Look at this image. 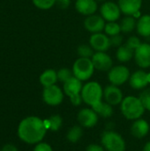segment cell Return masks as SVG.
Listing matches in <instances>:
<instances>
[{"instance_id": "42", "label": "cell", "mask_w": 150, "mask_h": 151, "mask_svg": "<svg viewBox=\"0 0 150 151\" xmlns=\"http://www.w3.org/2000/svg\"><path fill=\"white\" fill-rule=\"evenodd\" d=\"M0 151H1V150H0Z\"/></svg>"}, {"instance_id": "6", "label": "cell", "mask_w": 150, "mask_h": 151, "mask_svg": "<svg viewBox=\"0 0 150 151\" xmlns=\"http://www.w3.org/2000/svg\"><path fill=\"white\" fill-rule=\"evenodd\" d=\"M131 76L130 70L124 65H113L112 68L108 72V80L111 84L115 86H122L129 81Z\"/></svg>"}, {"instance_id": "22", "label": "cell", "mask_w": 150, "mask_h": 151, "mask_svg": "<svg viewBox=\"0 0 150 151\" xmlns=\"http://www.w3.org/2000/svg\"><path fill=\"white\" fill-rule=\"evenodd\" d=\"M97 114L99 117L107 119L112 116L113 114V108L112 105H111L110 104H108L107 102H101L99 104H97L96 105H95L94 107H91Z\"/></svg>"}, {"instance_id": "34", "label": "cell", "mask_w": 150, "mask_h": 151, "mask_svg": "<svg viewBox=\"0 0 150 151\" xmlns=\"http://www.w3.org/2000/svg\"><path fill=\"white\" fill-rule=\"evenodd\" d=\"M34 151H53L51 146L46 142H39L35 145Z\"/></svg>"}, {"instance_id": "8", "label": "cell", "mask_w": 150, "mask_h": 151, "mask_svg": "<svg viewBox=\"0 0 150 151\" xmlns=\"http://www.w3.org/2000/svg\"><path fill=\"white\" fill-rule=\"evenodd\" d=\"M121 10L118 3L112 1H106L100 6V15L104 19L106 22L118 21L121 17Z\"/></svg>"}, {"instance_id": "4", "label": "cell", "mask_w": 150, "mask_h": 151, "mask_svg": "<svg viewBox=\"0 0 150 151\" xmlns=\"http://www.w3.org/2000/svg\"><path fill=\"white\" fill-rule=\"evenodd\" d=\"M73 76L81 81H87L94 75L95 71L91 58H78L72 67Z\"/></svg>"}, {"instance_id": "40", "label": "cell", "mask_w": 150, "mask_h": 151, "mask_svg": "<svg viewBox=\"0 0 150 151\" xmlns=\"http://www.w3.org/2000/svg\"><path fill=\"white\" fill-rule=\"evenodd\" d=\"M95 1H97L98 3H99V2H102V3H103V2H106V1H108V0H95Z\"/></svg>"}, {"instance_id": "25", "label": "cell", "mask_w": 150, "mask_h": 151, "mask_svg": "<svg viewBox=\"0 0 150 151\" xmlns=\"http://www.w3.org/2000/svg\"><path fill=\"white\" fill-rule=\"evenodd\" d=\"M45 126L48 130H51L53 132H57L60 129L63 124V119L60 115L55 114L50 116L48 119L44 120Z\"/></svg>"}, {"instance_id": "39", "label": "cell", "mask_w": 150, "mask_h": 151, "mask_svg": "<svg viewBox=\"0 0 150 151\" xmlns=\"http://www.w3.org/2000/svg\"><path fill=\"white\" fill-rule=\"evenodd\" d=\"M142 151H150V142H147V143L145 144V146H144L143 150Z\"/></svg>"}, {"instance_id": "19", "label": "cell", "mask_w": 150, "mask_h": 151, "mask_svg": "<svg viewBox=\"0 0 150 151\" xmlns=\"http://www.w3.org/2000/svg\"><path fill=\"white\" fill-rule=\"evenodd\" d=\"M149 124L147 120L143 119H138L133 121L131 127V133L135 138L141 139L149 134Z\"/></svg>"}, {"instance_id": "17", "label": "cell", "mask_w": 150, "mask_h": 151, "mask_svg": "<svg viewBox=\"0 0 150 151\" xmlns=\"http://www.w3.org/2000/svg\"><path fill=\"white\" fill-rule=\"evenodd\" d=\"M118 4L125 16H134L142 7V0H118Z\"/></svg>"}, {"instance_id": "35", "label": "cell", "mask_w": 150, "mask_h": 151, "mask_svg": "<svg viewBox=\"0 0 150 151\" xmlns=\"http://www.w3.org/2000/svg\"><path fill=\"white\" fill-rule=\"evenodd\" d=\"M72 0H56V5L60 9H67L70 7Z\"/></svg>"}, {"instance_id": "2", "label": "cell", "mask_w": 150, "mask_h": 151, "mask_svg": "<svg viewBox=\"0 0 150 151\" xmlns=\"http://www.w3.org/2000/svg\"><path fill=\"white\" fill-rule=\"evenodd\" d=\"M120 110L123 116L129 120H136L141 119L145 112V108L140 99L133 96L124 97L120 104Z\"/></svg>"}, {"instance_id": "30", "label": "cell", "mask_w": 150, "mask_h": 151, "mask_svg": "<svg viewBox=\"0 0 150 151\" xmlns=\"http://www.w3.org/2000/svg\"><path fill=\"white\" fill-rule=\"evenodd\" d=\"M57 79L62 83L65 82L66 81H68L70 78H72L73 76L72 70L70 68H67V67L60 68L59 70L57 71Z\"/></svg>"}, {"instance_id": "11", "label": "cell", "mask_w": 150, "mask_h": 151, "mask_svg": "<svg viewBox=\"0 0 150 151\" xmlns=\"http://www.w3.org/2000/svg\"><path fill=\"white\" fill-rule=\"evenodd\" d=\"M135 63L141 69L150 67V43L142 42L135 50L133 54Z\"/></svg>"}, {"instance_id": "9", "label": "cell", "mask_w": 150, "mask_h": 151, "mask_svg": "<svg viewBox=\"0 0 150 151\" xmlns=\"http://www.w3.org/2000/svg\"><path fill=\"white\" fill-rule=\"evenodd\" d=\"M91 60L95 69L100 72H109L113 66V60L107 51H95Z\"/></svg>"}, {"instance_id": "10", "label": "cell", "mask_w": 150, "mask_h": 151, "mask_svg": "<svg viewBox=\"0 0 150 151\" xmlns=\"http://www.w3.org/2000/svg\"><path fill=\"white\" fill-rule=\"evenodd\" d=\"M77 119L80 126L82 127L91 128L95 127L98 123L99 116L92 108H83L79 111Z\"/></svg>"}, {"instance_id": "37", "label": "cell", "mask_w": 150, "mask_h": 151, "mask_svg": "<svg viewBox=\"0 0 150 151\" xmlns=\"http://www.w3.org/2000/svg\"><path fill=\"white\" fill-rule=\"evenodd\" d=\"M70 102L72 103V104H73L74 106H79L81 104V103L83 102L81 95H78V96H74L72 97H70Z\"/></svg>"}, {"instance_id": "14", "label": "cell", "mask_w": 150, "mask_h": 151, "mask_svg": "<svg viewBox=\"0 0 150 151\" xmlns=\"http://www.w3.org/2000/svg\"><path fill=\"white\" fill-rule=\"evenodd\" d=\"M103 98L105 102L112 106L118 105L122 103L124 96L119 87L110 84L103 88Z\"/></svg>"}, {"instance_id": "12", "label": "cell", "mask_w": 150, "mask_h": 151, "mask_svg": "<svg viewBox=\"0 0 150 151\" xmlns=\"http://www.w3.org/2000/svg\"><path fill=\"white\" fill-rule=\"evenodd\" d=\"M105 24L106 21L104 20V19L100 14L96 13L86 17L83 22L84 28L91 34L103 32Z\"/></svg>"}, {"instance_id": "1", "label": "cell", "mask_w": 150, "mask_h": 151, "mask_svg": "<svg viewBox=\"0 0 150 151\" xmlns=\"http://www.w3.org/2000/svg\"><path fill=\"white\" fill-rule=\"evenodd\" d=\"M47 130L44 120L35 116H30L20 121L18 127V136L27 144H37L42 141Z\"/></svg>"}, {"instance_id": "5", "label": "cell", "mask_w": 150, "mask_h": 151, "mask_svg": "<svg viewBox=\"0 0 150 151\" xmlns=\"http://www.w3.org/2000/svg\"><path fill=\"white\" fill-rule=\"evenodd\" d=\"M102 145L106 151H125L126 142L122 135L115 131H105L101 138Z\"/></svg>"}, {"instance_id": "16", "label": "cell", "mask_w": 150, "mask_h": 151, "mask_svg": "<svg viewBox=\"0 0 150 151\" xmlns=\"http://www.w3.org/2000/svg\"><path fill=\"white\" fill-rule=\"evenodd\" d=\"M74 8L80 14L88 17L97 12L98 2L95 0H76Z\"/></svg>"}, {"instance_id": "26", "label": "cell", "mask_w": 150, "mask_h": 151, "mask_svg": "<svg viewBox=\"0 0 150 151\" xmlns=\"http://www.w3.org/2000/svg\"><path fill=\"white\" fill-rule=\"evenodd\" d=\"M83 135V129L81 126H73L72 127L66 134V139L68 142L72 143H76L78 142Z\"/></svg>"}, {"instance_id": "15", "label": "cell", "mask_w": 150, "mask_h": 151, "mask_svg": "<svg viewBox=\"0 0 150 151\" xmlns=\"http://www.w3.org/2000/svg\"><path fill=\"white\" fill-rule=\"evenodd\" d=\"M129 84L133 89L136 90L145 88L149 84H150L149 80V73L143 71V69L135 71L130 76Z\"/></svg>"}, {"instance_id": "3", "label": "cell", "mask_w": 150, "mask_h": 151, "mask_svg": "<svg viewBox=\"0 0 150 151\" xmlns=\"http://www.w3.org/2000/svg\"><path fill=\"white\" fill-rule=\"evenodd\" d=\"M80 95L83 103L90 107H94L103 101V88L97 81H88L83 85Z\"/></svg>"}, {"instance_id": "41", "label": "cell", "mask_w": 150, "mask_h": 151, "mask_svg": "<svg viewBox=\"0 0 150 151\" xmlns=\"http://www.w3.org/2000/svg\"><path fill=\"white\" fill-rule=\"evenodd\" d=\"M149 83H150V73H149Z\"/></svg>"}, {"instance_id": "23", "label": "cell", "mask_w": 150, "mask_h": 151, "mask_svg": "<svg viewBox=\"0 0 150 151\" xmlns=\"http://www.w3.org/2000/svg\"><path fill=\"white\" fill-rule=\"evenodd\" d=\"M134 51L129 49L125 43L118 48L116 51V58L120 63H126L130 61L132 58H133Z\"/></svg>"}, {"instance_id": "31", "label": "cell", "mask_w": 150, "mask_h": 151, "mask_svg": "<svg viewBox=\"0 0 150 151\" xmlns=\"http://www.w3.org/2000/svg\"><path fill=\"white\" fill-rule=\"evenodd\" d=\"M141 43H142V42H141V39H140L138 36H136V35H132V36H130V37L126 40V42H125V45H126L129 49H131L132 50L134 51Z\"/></svg>"}, {"instance_id": "33", "label": "cell", "mask_w": 150, "mask_h": 151, "mask_svg": "<svg viewBox=\"0 0 150 151\" xmlns=\"http://www.w3.org/2000/svg\"><path fill=\"white\" fill-rule=\"evenodd\" d=\"M110 42H111V47H120L121 45H123V37L122 35L119 34V35H113V36H111L110 37Z\"/></svg>"}, {"instance_id": "18", "label": "cell", "mask_w": 150, "mask_h": 151, "mask_svg": "<svg viewBox=\"0 0 150 151\" xmlns=\"http://www.w3.org/2000/svg\"><path fill=\"white\" fill-rule=\"evenodd\" d=\"M82 88H83L82 81L74 76H72L68 81L63 83V91L65 95L67 96L69 98L74 96L80 95Z\"/></svg>"}, {"instance_id": "20", "label": "cell", "mask_w": 150, "mask_h": 151, "mask_svg": "<svg viewBox=\"0 0 150 151\" xmlns=\"http://www.w3.org/2000/svg\"><path fill=\"white\" fill-rule=\"evenodd\" d=\"M57 81H58L57 73L54 69L44 70L39 77V81L43 88H47V87L56 85Z\"/></svg>"}, {"instance_id": "36", "label": "cell", "mask_w": 150, "mask_h": 151, "mask_svg": "<svg viewBox=\"0 0 150 151\" xmlns=\"http://www.w3.org/2000/svg\"><path fill=\"white\" fill-rule=\"evenodd\" d=\"M86 151H106L105 149L103 147V145H99V144H89L87 149H86Z\"/></svg>"}, {"instance_id": "27", "label": "cell", "mask_w": 150, "mask_h": 151, "mask_svg": "<svg viewBox=\"0 0 150 151\" xmlns=\"http://www.w3.org/2000/svg\"><path fill=\"white\" fill-rule=\"evenodd\" d=\"M103 33H105L109 37L121 34L120 23H118L117 21H109V22H106L105 27H104V29H103Z\"/></svg>"}, {"instance_id": "7", "label": "cell", "mask_w": 150, "mask_h": 151, "mask_svg": "<svg viewBox=\"0 0 150 151\" xmlns=\"http://www.w3.org/2000/svg\"><path fill=\"white\" fill-rule=\"evenodd\" d=\"M65 93L57 85H53L43 88L42 99L50 106H57L62 104Z\"/></svg>"}, {"instance_id": "28", "label": "cell", "mask_w": 150, "mask_h": 151, "mask_svg": "<svg viewBox=\"0 0 150 151\" xmlns=\"http://www.w3.org/2000/svg\"><path fill=\"white\" fill-rule=\"evenodd\" d=\"M94 49L90 46V44H80L77 48V54L79 58H91L93 55L95 54Z\"/></svg>"}, {"instance_id": "38", "label": "cell", "mask_w": 150, "mask_h": 151, "mask_svg": "<svg viewBox=\"0 0 150 151\" xmlns=\"http://www.w3.org/2000/svg\"><path fill=\"white\" fill-rule=\"evenodd\" d=\"M1 151H19V150H18V149H17L14 145H12V144H6V145H4V146L2 148Z\"/></svg>"}, {"instance_id": "32", "label": "cell", "mask_w": 150, "mask_h": 151, "mask_svg": "<svg viewBox=\"0 0 150 151\" xmlns=\"http://www.w3.org/2000/svg\"><path fill=\"white\" fill-rule=\"evenodd\" d=\"M140 99L145 108V110L150 111V90L147 89L144 90L141 95H140Z\"/></svg>"}, {"instance_id": "13", "label": "cell", "mask_w": 150, "mask_h": 151, "mask_svg": "<svg viewBox=\"0 0 150 151\" xmlns=\"http://www.w3.org/2000/svg\"><path fill=\"white\" fill-rule=\"evenodd\" d=\"M88 43L95 51H107L111 47L110 37L103 32L91 34Z\"/></svg>"}, {"instance_id": "21", "label": "cell", "mask_w": 150, "mask_h": 151, "mask_svg": "<svg viewBox=\"0 0 150 151\" xmlns=\"http://www.w3.org/2000/svg\"><path fill=\"white\" fill-rule=\"evenodd\" d=\"M136 31L142 37H150V14H143L137 19Z\"/></svg>"}, {"instance_id": "24", "label": "cell", "mask_w": 150, "mask_h": 151, "mask_svg": "<svg viewBox=\"0 0 150 151\" xmlns=\"http://www.w3.org/2000/svg\"><path fill=\"white\" fill-rule=\"evenodd\" d=\"M136 24L137 19L133 16H125L120 22L121 32L125 34L132 33L136 29Z\"/></svg>"}, {"instance_id": "29", "label": "cell", "mask_w": 150, "mask_h": 151, "mask_svg": "<svg viewBox=\"0 0 150 151\" xmlns=\"http://www.w3.org/2000/svg\"><path fill=\"white\" fill-rule=\"evenodd\" d=\"M33 4L40 10L47 11L56 5V0H32Z\"/></svg>"}]
</instances>
